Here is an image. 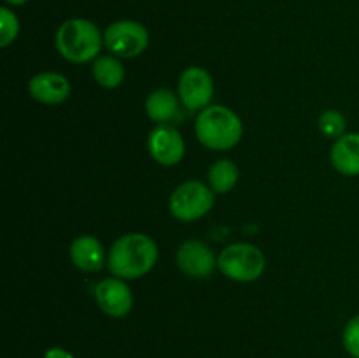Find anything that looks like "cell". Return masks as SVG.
Masks as SVG:
<instances>
[{
	"label": "cell",
	"mask_w": 359,
	"mask_h": 358,
	"mask_svg": "<svg viewBox=\"0 0 359 358\" xmlns=\"http://www.w3.org/2000/svg\"><path fill=\"white\" fill-rule=\"evenodd\" d=\"M332 165L344 175H359V132H351L333 142Z\"/></svg>",
	"instance_id": "13"
},
{
	"label": "cell",
	"mask_w": 359,
	"mask_h": 358,
	"mask_svg": "<svg viewBox=\"0 0 359 358\" xmlns=\"http://www.w3.org/2000/svg\"><path fill=\"white\" fill-rule=\"evenodd\" d=\"M177 95L188 111H203L214 97L212 76L202 67H188L179 77Z\"/></svg>",
	"instance_id": "7"
},
{
	"label": "cell",
	"mask_w": 359,
	"mask_h": 358,
	"mask_svg": "<svg viewBox=\"0 0 359 358\" xmlns=\"http://www.w3.org/2000/svg\"><path fill=\"white\" fill-rule=\"evenodd\" d=\"M179 95L167 88H160L147 95L146 98V114L151 121L158 125H168L174 121L179 114Z\"/></svg>",
	"instance_id": "14"
},
{
	"label": "cell",
	"mask_w": 359,
	"mask_h": 358,
	"mask_svg": "<svg viewBox=\"0 0 359 358\" xmlns=\"http://www.w3.org/2000/svg\"><path fill=\"white\" fill-rule=\"evenodd\" d=\"M342 343L347 353L353 358H359V314L347 321L342 333Z\"/></svg>",
	"instance_id": "19"
},
{
	"label": "cell",
	"mask_w": 359,
	"mask_h": 358,
	"mask_svg": "<svg viewBox=\"0 0 359 358\" xmlns=\"http://www.w3.org/2000/svg\"><path fill=\"white\" fill-rule=\"evenodd\" d=\"M177 267L189 277H207L217 267V258L212 249L202 241L189 239L182 242L175 255Z\"/></svg>",
	"instance_id": "10"
},
{
	"label": "cell",
	"mask_w": 359,
	"mask_h": 358,
	"mask_svg": "<svg viewBox=\"0 0 359 358\" xmlns=\"http://www.w3.org/2000/svg\"><path fill=\"white\" fill-rule=\"evenodd\" d=\"M104 44V35L97 25L84 18H72L60 25L55 35V46L60 55L72 63L97 60Z\"/></svg>",
	"instance_id": "3"
},
{
	"label": "cell",
	"mask_w": 359,
	"mask_h": 358,
	"mask_svg": "<svg viewBox=\"0 0 359 358\" xmlns=\"http://www.w3.org/2000/svg\"><path fill=\"white\" fill-rule=\"evenodd\" d=\"M44 358H76V357H74L70 351H67L65 347L53 346V347H49L48 351H46Z\"/></svg>",
	"instance_id": "20"
},
{
	"label": "cell",
	"mask_w": 359,
	"mask_h": 358,
	"mask_svg": "<svg viewBox=\"0 0 359 358\" xmlns=\"http://www.w3.org/2000/svg\"><path fill=\"white\" fill-rule=\"evenodd\" d=\"M318 123H319V130H321V133H325V135L330 137V139L337 140L347 133L346 116H344L340 111H337V109H328V111L323 112V114L319 116Z\"/></svg>",
	"instance_id": "17"
},
{
	"label": "cell",
	"mask_w": 359,
	"mask_h": 358,
	"mask_svg": "<svg viewBox=\"0 0 359 358\" xmlns=\"http://www.w3.org/2000/svg\"><path fill=\"white\" fill-rule=\"evenodd\" d=\"M28 93L41 104L56 105L65 102L72 93L70 81L60 72H39L28 81Z\"/></svg>",
	"instance_id": "11"
},
{
	"label": "cell",
	"mask_w": 359,
	"mask_h": 358,
	"mask_svg": "<svg viewBox=\"0 0 359 358\" xmlns=\"http://www.w3.org/2000/svg\"><path fill=\"white\" fill-rule=\"evenodd\" d=\"M266 260L262 249L249 242L226 246L217 256V269L231 281L252 283L265 272Z\"/></svg>",
	"instance_id": "4"
},
{
	"label": "cell",
	"mask_w": 359,
	"mask_h": 358,
	"mask_svg": "<svg viewBox=\"0 0 359 358\" xmlns=\"http://www.w3.org/2000/svg\"><path fill=\"white\" fill-rule=\"evenodd\" d=\"M104 46L111 55L118 58H135L142 55L149 46V32L139 21H114L105 28Z\"/></svg>",
	"instance_id": "6"
},
{
	"label": "cell",
	"mask_w": 359,
	"mask_h": 358,
	"mask_svg": "<svg viewBox=\"0 0 359 358\" xmlns=\"http://www.w3.org/2000/svg\"><path fill=\"white\" fill-rule=\"evenodd\" d=\"M69 255L74 265L83 272H98L107 263L104 246L93 235H79L74 239Z\"/></svg>",
	"instance_id": "12"
},
{
	"label": "cell",
	"mask_w": 359,
	"mask_h": 358,
	"mask_svg": "<svg viewBox=\"0 0 359 358\" xmlns=\"http://www.w3.org/2000/svg\"><path fill=\"white\" fill-rule=\"evenodd\" d=\"M7 4H11V6H23V4H27L28 0H6Z\"/></svg>",
	"instance_id": "21"
},
{
	"label": "cell",
	"mask_w": 359,
	"mask_h": 358,
	"mask_svg": "<svg viewBox=\"0 0 359 358\" xmlns=\"http://www.w3.org/2000/svg\"><path fill=\"white\" fill-rule=\"evenodd\" d=\"M160 249L149 235L132 232L125 234L111 246L107 255V267L112 276L132 281L144 277L154 269Z\"/></svg>",
	"instance_id": "1"
},
{
	"label": "cell",
	"mask_w": 359,
	"mask_h": 358,
	"mask_svg": "<svg viewBox=\"0 0 359 358\" xmlns=\"http://www.w3.org/2000/svg\"><path fill=\"white\" fill-rule=\"evenodd\" d=\"M216 200V193L209 185L202 181H184L172 192L168 199V209L179 221H196L210 213Z\"/></svg>",
	"instance_id": "5"
},
{
	"label": "cell",
	"mask_w": 359,
	"mask_h": 358,
	"mask_svg": "<svg viewBox=\"0 0 359 358\" xmlns=\"http://www.w3.org/2000/svg\"><path fill=\"white\" fill-rule=\"evenodd\" d=\"M18 34H20V20L9 7H2L0 9V46L7 48L13 44Z\"/></svg>",
	"instance_id": "18"
},
{
	"label": "cell",
	"mask_w": 359,
	"mask_h": 358,
	"mask_svg": "<svg viewBox=\"0 0 359 358\" xmlns=\"http://www.w3.org/2000/svg\"><path fill=\"white\" fill-rule=\"evenodd\" d=\"M195 133L200 142L212 151H226L237 146L244 133V125L237 112L224 105H209L198 112Z\"/></svg>",
	"instance_id": "2"
},
{
	"label": "cell",
	"mask_w": 359,
	"mask_h": 358,
	"mask_svg": "<svg viewBox=\"0 0 359 358\" xmlns=\"http://www.w3.org/2000/svg\"><path fill=\"white\" fill-rule=\"evenodd\" d=\"M238 178H241L238 167L235 161L226 160V158L217 160L209 168V186L214 190V193H219V195L231 192L237 186Z\"/></svg>",
	"instance_id": "16"
},
{
	"label": "cell",
	"mask_w": 359,
	"mask_h": 358,
	"mask_svg": "<svg viewBox=\"0 0 359 358\" xmlns=\"http://www.w3.org/2000/svg\"><path fill=\"white\" fill-rule=\"evenodd\" d=\"M147 151L156 164L174 167L184 158L186 142L177 128L172 125H158L147 137Z\"/></svg>",
	"instance_id": "8"
},
{
	"label": "cell",
	"mask_w": 359,
	"mask_h": 358,
	"mask_svg": "<svg viewBox=\"0 0 359 358\" xmlns=\"http://www.w3.org/2000/svg\"><path fill=\"white\" fill-rule=\"evenodd\" d=\"M98 307L111 318H125L133 307V295L125 279L107 277L95 286Z\"/></svg>",
	"instance_id": "9"
},
{
	"label": "cell",
	"mask_w": 359,
	"mask_h": 358,
	"mask_svg": "<svg viewBox=\"0 0 359 358\" xmlns=\"http://www.w3.org/2000/svg\"><path fill=\"white\" fill-rule=\"evenodd\" d=\"M91 72H93L95 81L107 90L121 86L126 76L125 67L114 55H102L97 60H93Z\"/></svg>",
	"instance_id": "15"
}]
</instances>
